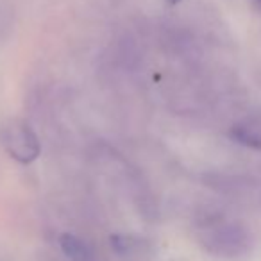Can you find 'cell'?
<instances>
[{
    "mask_svg": "<svg viewBox=\"0 0 261 261\" xmlns=\"http://www.w3.org/2000/svg\"><path fill=\"white\" fill-rule=\"evenodd\" d=\"M2 143L6 150L20 163H31L40 156V142L36 135L23 122H13L2 130Z\"/></svg>",
    "mask_w": 261,
    "mask_h": 261,
    "instance_id": "obj_1",
    "label": "cell"
},
{
    "mask_svg": "<svg viewBox=\"0 0 261 261\" xmlns=\"http://www.w3.org/2000/svg\"><path fill=\"white\" fill-rule=\"evenodd\" d=\"M229 136L240 145L261 150V118H247L236 123L231 127Z\"/></svg>",
    "mask_w": 261,
    "mask_h": 261,
    "instance_id": "obj_2",
    "label": "cell"
},
{
    "mask_svg": "<svg viewBox=\"0 0 261 261\" xmlns=\"http://www.w3.org/2000/svg\"><path fill=\"white\" fill-rule=\"evenodd\" d=\"M61 249L72 261H91V250L88 245L73 234H63L59 238Z\"/></svg>",
    "mask_w": 261,
    "mask_h": 261,
    "instance_id": "obj_3",
    "label": "cell"
},
{
    "mask_svg": "<svg viewBox=\"0 0 261 261\" xmlns=\"http://www.w3.org/2000/svg\"><path fill=\"white\" fill-rule=\"evenodd\" d=\"M168 2H170V4H177L179 0H168Z\"/></svg>",
    "mask_w": 261,
    "mask_h": 261,
    "instance_id": "obj_4",
    "label": "cell"
},
{
    "mask_svg": "<svg viewBox=\"0 0 261 261\" xmlns=\"http://www.w3.org/2000/svg\"><path fill=\"white\" fill-rule=\"evenodd\" d=\"M256 2H261V0H256Z\"/></svg>",
    "mask_w": 261,
    "mask_h": 261,
    "instance_id": "obj_5",
    "label": "cell"
}]
</instances>
